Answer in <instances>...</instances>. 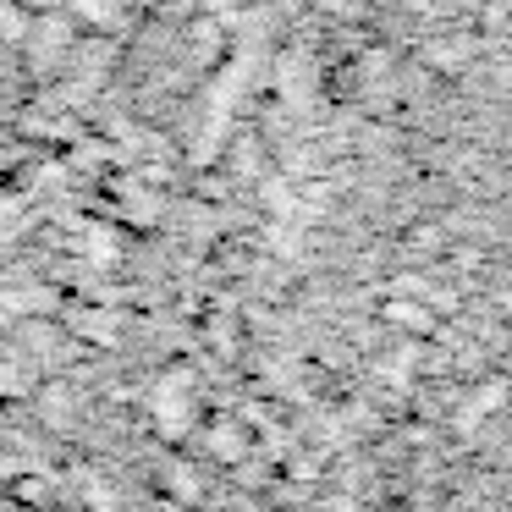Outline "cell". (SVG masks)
Masks as SVG:
<instances>
[{"mask_svg": "<svg viewBox=\"0 0 512 512\" xmlns=\"http://www.w3.org/2000/svg\"><path fill=\"white\" fill-rule=\"evenodd\" d=\"M419 61L435 72V78H463V72L474 67V39H468L463 28H441V34L419 50Z\"/></svg>", "mask_w": 512, "mask_h": 512, "instance_id": "6da1fadb", "label": "cell"}, {"mask_svg": "<svg viewBox=\"0 0 512 512\" xmlns=\"http://www.w3.org/2000/svg\"><path fill=\"white\" fill-rule=\"evenodd\" d=\"M270 171V149L259 133H237L221 155V177H265Z\"/></svg>", "mask_w": 512, "mask_h": 512, "instance_id": "7a4b0ae2", "label": "cell"}, {"mask_svg": "<svg viewBox=\"0 0 512 512\" xmlns=\"http://www.w3.org/2000/svg\"><path fill=\"white\" fill-rule=\"evenodd\" d=\"M380 314H386V325H397V331H408V336H430L435 331L430 303H419V298H391Z\"/></svg>", "mask_w": 512, "mask_h": 512, "instance_id": "3957f363", "label": "cell"}]
</instances>
